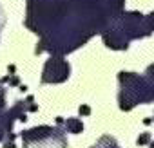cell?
I'll return each mask as SVG.
<instances>
[{"mask_svg": "<svg viewBox=\"0 0 154 148\" xmlns=\"http://www.w3.org/2000/svg\"><path fill=\"white\" fill-rule=\"evenodd\" d=\"M2 25H4V18H2V11H0V31H2Z\"/></svg>", "mask_w": 154, "mask_h": 148, "instance_id": "7c38bea8", "label": "cell"}, {"mask_svg": "<svg viewBox=\"0 0 154 148\" xmlns=\"http://www.w3.org/2000/svg\"><path fill=\"white\" fill-rule=\"evenodd\" d=\"M125 0H27L26 25L42 36L36 52L62 56L103 33Z\"/></svg>", "mask_w": 154, "mask_h": 148, "instance_id": "6da1fadb", "label": "cell"}, {"mask_svg": "<svg viewBox=\"0 0 154 148\" xmlns=\"http://www.w3.org/2000/svg\"><path fill=\"white\" fill-rule=\"evenodd\" d=\"M149 141H150V134H149V132H143V134L138 137V144H147Z\"/></svg>", "mask_w": 154, "mask_h": 148, "instance_id": "ba28073f", "label": "cell"}, {"mask_svg": "<svg viewBox=\"0 0 154 148\" xmlns=\"http://www.w3.org/2000/svg\"><path fill=\"white\" fill-rule=\"evenodd\" d=\"M69 72H71V67L62 56H51L44 65L42 81L44 83H62L69 78Z\"/></svg>", "mask_w": 154, "mask_h": 148, "instance_id": "5b68a950", "label": "cell"}, {"mask_svg": "<svg viewBox=\"0 0 154 148\" xmlns=\"http://www.w3.org/2000/svg\"><path fill=\"white\" fill-rule=\"evenodd\" d=\"M2 81H4V83H6V81H9V85H18V78H17V76H11V78H9V76H6Z\"/></svg>", "mask_w": 154, "mask_h": 148, "instance_id": "9c48e42d", "label": "cell"}, {"mask_svg": "<svg viewBox=\"0 0 154 148\" xmlns=\"http://www.w3.org/2000/svg\"><path fill=\"white\" fill-rule=\"evenodd\" d=\"M80 114H82V116H89V114H91V107H89V105H82V107H80Z\"/></svg>", "mask_w": 154, "mask_h": 148, "instance_id": "30bf717a", "label": "cell"}, {"mask_svg": "<svg viewBox=\"0 0 154 148\" xmlns=\"http://www.w3.org/2000/svg\"><path fill=\"white\" fill-rule=\"evenodd\" d=\"M4 148H17V146H15V143H13V141L9 139V141L6 143V146H4Z\"/></svg>", "mask_w": 154, "mask_h": 148, "instance_id": "8fae6325", "label": "cell"}, {"mask_svg": "<svg viewBox=\"0 0 154 148\" xmlns=\"http://www.w3.org/2000/svg\"><path fill=\"white\" fill-rule=\"evenodd\" d=\"M118 80L122 83V92L118 96L122 110H131L138 103L154 101V65L147 69V76H138L134 72H120Z\"/></svg>", "mask_w": 154, "mask_h": 148, "instance_id": "3957f363", "label": "cell"}, {"mask_svg": "<svg viewBox=\"0 0 154 148\" xmlns=\"http://www.w3.org/2000/svg\"><path fill=\"white\" fill-rule=\"evenodd\" d=\"M152 31H154V13L143 16L141 13L131 11V13H122L116 20H112L111 25L102 33V36L109 49L123 51L129 47L131 40L149 36Z\"/></svg>", "mask_w": 154, "mask_h": 148, "instance_id": "7a4b0ae2", "label": "cell"}, {"mask_svg": "<svg viewBox=\"0 0 154 148\" xmlns=\"http://www.w3.org/2000/svg\"><path fill=\"white\" fill-rule=\"evenodd\" d=\"M93 148H94V146H93Z\"/></svg>", "mask_w": 154, "mask_h": 148, "instance_id": "5bb4252c", "label": "cell"}, {"mask_svg": "<svg viewBox=\"0 0 154 148\" xmlns=\"http://www.w3.org/2000/svg\"><path fill=\"white\" fill-rule=\"evenodd\" d=\"M65 128H67V132H71V134H80V132L84 130V125H82L80 119L69 117V119L65 121Z\"/></svg>", "mask_w": 154, "mask_h": 148, "instance_id": "8992f818", "label": "cell"}, {"mask_svg": "<svg viewBox=\"0 0 154 148\" xmlns=\"http://www.w3.org/2000/svg\"><path fill=\"white\" fill-rule=\"evenodd\" d=\"M150 148H154V143H152V144H150Z\"/></svg>", "mask_w": 154, "mask_h": 148, "instance_id": "4fadbf2b", "label": "cell"}, {"mask_svg": "<svg viewBox=\"0 0 154 148\" xmlns=\"http://www.w3.org/2000/svg\"><path fill=\"white\" fill-rule=\"evenodd\" d=\"M22 141L29 144H40L42 148H67L63 132L53 126H36L22 132Z\"/></svg>", "mask_w": 154, "mask_h": 148, "instance_id": "277c9868", "label": "cell"}, {"mask_svg": "<svg viewBox=\"0 0 154 148\" xmlns=\"http://www.w3.org/2000/svg\"><path fill=\"white\" fill-rule=\"evenodd\" d=\"M94 148H118V144H116V141H114L112 137L103 135V137L94 144Z\"/></svg>", "mask_w": 154, "mask_h": 148, "instance_id": "52a82bcc", "label": "cell"}]
</instances>
